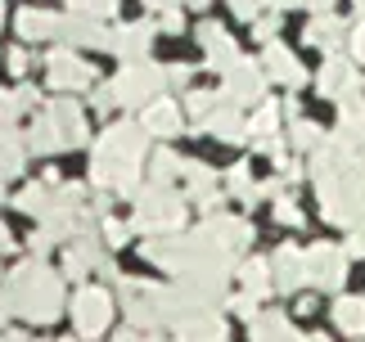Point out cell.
Returning a JSON list of instances; mask_svg holds the SVG:
<instances>
[{"mask_svg": "<svg viewBox=\"0 0 365 342\" xmlns=\"http://www.w3.org/2000/svg\"><path fill=\"white\" fill-rule=\"evenodd\" d=\"M352 5H356V14H361V19H365V0H352Z\"/></svg>", "mask_w": 365, "mask_h": 342, "instance_id": "9f6ffc18", "label": "cell"}, {"mask_svg": "<svg viewBox=\"0 0 365 342\" xmlns=\"http://www.w3.org/2000/svg\"><path fill=\"white\" fill-rule=\"evenodd\" d=\"M167 86H172V90H185V86H190V68H185V63L167 68Z\"/></svg>", "mask_w": 365, "mask_h": 342, "instance_id": "ee69618b", "label": "cell"}, {"mask_svg": "<svg viewBox=\"0 0 365 342\" xmlns=\"http://www.w3.org/2000/svg\"><path fill=\"white\" fill-rule=\"evenodd\" d=\"M167 86V73L163 68H153L145 59H135V63H126L122 73L113 77V95H118V104H153L158 99V90Z\"/></svg>", "mask_w": 365, "mask_h": 342, "instance_id": "ba28073f", "label": "cell"}, {"mask_svg": "<svg viewBox=\"0 0 365 342\" xmlns=\"http://www.w3.org/2000/svg\"><path fill=\"white\" fill-rule=\"evenodd\" d=\"M63 297H68L63 293V275L50 270L41 256L19 261L5 279H0V306H5L9 316L27 320V324H54L63 316Z\"/></svg>", "mask_w": 365, "mask_h": 342, "instance_id": "277c9868", "label": "cell"}, {"mask_svg": "<svg viewBox=\"0 0 365 342\" xmlns=\"http://www.w3.org/2000/svg\"><path fill=\"white\" fill-rule=\"evenodd\" d=\"M68 9L73 14H86V19H113L118 14V0H68Z\"/></svg>", "mask_w": 365, "mask_h": 342, "instance_id": "d590c367", "label": "cell"}, {"mask_svg": "<svg viewBox=\"0 0 365 342\" xmlns=\"http://www.w3.org/2000/svg\"><path fill=\"white\" fill-rule=\"evenodd\" d=\"M113 293L100 289V284H81V289L73 293V302H68V311H73V324H77V338H100L108 324H113Z\"/></svg>", "mask_w": 365, "mask_h": 342, "instance_id": "8992f818", "label": "cell"}, {"mask_svg": "<svg viewBox=\"0 0 365 342\" xmlns=\"http://www.w3.org/2000/svg\"><path fill=\"white\" fill-rule=\"evenodd\" d=\"M86 275H104V279L118 275L113 261H108V252H104V244H100V234L73 239V244L63 248V279L68 284H86Z\"/></svg>", "mask_w": 365, "mask_h": 342, "instance_id": "52a82bcc", "label": "cell"}, {"mask_svg": "<svg viewBox=\"0 0 365 342\" xmlns=\"http://www.w3.org/2000/svg\"><path fill=\"white\" fill-rule=\"evenodd\" d=\"M217 104H221V90H190V99H185L190 122H194V126H203V122L217 113Z\"/></svg>", "mask_w": 365, "mask_h": 342, "instance_id": "836d02e7", "label": "cell"}, {"mask_svg": "<svg viewBox=\"0 0 365 342\" xmlns=\"http://www.w3.org/2000/svg\"><path fill=\"white\" fill-rule=\"evenodd\" d=\"M207 230H212L230 252H240V248L252 244V221L248 217H212V221H207Z\"/></svg>", "mask_w": 365, "mask_h": 342, "instance_id": "4316f807", "label": "cell"}, {"mask_svg": "<svg viewBox=\"0 0 365 342\" xmlns=\"http://www.w3.org/2000/svg\"><path fill=\"white\" fill-rule=\"evenodd\" d=\"M0 23H5V0H0Z\"/></svg>", "mask_w": 365, "mask_h": 342, "instance_id": "680465c9", "label": "cell"}, {"mask_svg": "<svg viewBox=\"0 0 365 342\" xmlns=\"http://www.w3.org/2000/svg\"><path fill=\"white\" fill-rule=\"evenodd\" d=\"M266 5H271V0H230V9L240 14V19H248V23H257Z\"/></svg>", "mask_w": 365, "mask_h": 342, "instance_id": "f35d334b", "label": "cell"}, {"mask_svg": "<svg viewBox=\"0 0 365 342\" xmlns=\"http://www.w3.org/2000/svg\"><path fill=\"white\" fill-rule=\"evenodd\" d=\"M275 32H279V14H262V19L252 23V36H257L262 46H271V41H275Z\"/></svg>", "mask_w": 365, "mask_h": 342, "instance_id": "74e56055", "label": "cell"}, {"mask_svg": "<svg viewBox=\"0 0 365 342\" xmlns=\"http://www.w3.org/2000/svg\"><path fill=\"white\" fill-rule=\"evenodd\" d=\"M5 252H14V234H9V225L0 221V256H5Z\"/></svg>", "mask_w": 365, "mask_h": 342, "instance_id": "f907efd6", "label": "cell"}, {"mask_svg": "<svg viewBox=\"0 0 365 342\" xmlns=\"http://www.w3.org/2000/svg\"><path fill=\"white\" fill-rule=\"evenodd\" d=\"M149 131L140 122H113L104 126L100 140L91 149V180L95 190H104L108 198H135L140 176L149 171Z\"/></svg>", "mask_w": 365, "mask_h": 342, "instance_id": "7a4b0ae2", "label": "cell"}, {"mask_svg": "<svg viewBox=\"0 0 365 342\" xmlns=\"http://www.w3.org/2000/svg\"><path fill=\"white\" fill-rule=\"evenodd\" d=\"M289 140H293V145H298V149H320V145H325V135H320V126L316 122H307V118H293V126H289Z\"/></svg>", "mask_w": 365, "mask_h": 342, "instance_id": "e575fe53", "label": "cell"}, {"mask_svg": "<svg viewBox=\"0 0 365 342\" xmlns=\"http://www.w3.org/2000/svg\"><path fill=\"white\" fill-rule=\"evenodd\" d=\"M334 324L352 338H365V297H339L334 302Z\"/></svg>", "mask_w": 365, "mask_h": 342, "instance_id": "f1b7e54d", "label": "cell"}, {"mask_svg": "<svg viewBox=\"0 0 365 342\" xmlns=\"http://www.w3.org/2000/svg\"><path fill=\"white\" fill-rule=\"evenodd\" d=\"M46 81L54 86L59 95H73V90H86V86H95V73H91V63L81 59V54L73 50H50V59H46Z\"/></svg>", "mask_w": 365, "mask_h": 342, "instance_id": "9c48e42d", "label": "cell"}, {"mask_svg": "<svg viewBox=\"0 0 365 342\" xmlns=\"http://www.w3.org/2000/svg\"><path fill=\"white\" fill-rule=\"evenodd\" d=\"M5 320H9V311H5V306H0V329H5Z\"/></svg>", "mask_w": 365, "mask_h": 342, "instance_id": "6f0895ef", "label": "cell"}, {"mask_svg": "<svg viewBox=\"0 0 365 342\" xmlns=\"http://www.w3.org/2000/svg\"><path fill=\"white\" fill-rule=\"evenodd\" d=\"M149 46H153V23H122L113 32V41H108V50H113L118 59H126V63L145 59Z\"/></svg>", "mask_w": 365, "mask_h": 342, "instance_id": "ffe728a7", "label": "cell"}, {"mask_svg": "<svg viewBox=\"0 0 365 342\" xmlns=\"http://www.w3.org/2000/svg\"><path fill=\"white\" fill-rule=\"evenodd\" d=\"M100 234H104V248H122L126 239H131V225H126V221H113V217H104V221H100Z\"/></svg>", "mask_w": 365, "mask_h": 342, "instance_id": "8d00e7d4", "label": "cell"}, {"mask_svg": "<svg viewBox=\"0 0 365 342\" xmlns=\"http://www.w3.org/2000/svg\"><path fill=\"white\" fill-rule=\"evenodd\" d=\"M59 36L63 46H81V50H108V41H113V32H104V23L86 19V14H68L59 23Z\"/></svg>", "mask_w": 365, "mask_h": 342, "instance_id": "5bb4252c", "label": "cell"}, {"mask_svg": "<svg viewBox=\"0 0 365 342\" xmlns=\"http://www.w3.org/2000/svg\"><path fill=\"white\" fill-rule=\"evenodd\" d=\"M19 36L27 41V46H32V41H50V36H59V14H50V9H23L19 19Z\"/></svg>", "mask_w": 365, "mask_h": 342, "instance_id": "d4e9b609", "label": "cell"}, {"mask_svg": "<svg viewBox=\"0 0 365 342\" xmlns=\"http://www.w3.org/2000/svg\"><path fill=\"white\" fill-rule=\"evenodd\" d=\"M180 108L172 104V99H153V104H145L140 108V126H145L149 135H158V140H172L176 131H180Z\"/></svg>", "mask_w": 365, "mask_h": 342, "instance_id": "7402d4cb", "label": "cell"}, {"mask_svg": "<svg viewBox=\"0 0 365 342\" xmlns=\"http://www.w3.org/2000/svg\"><path fill=\"white\" fill-rule=\"evenodd\" d=\"M262 68H266V77H271V81L289 86V90H298V86L307 81L302 63H298V54H293L289 46H279V41H271V46L262 50Z\"/></svg>", "mask_w": 365, "mask_h": 342, "instance_id": "2e32d148", "label": "cell"}, {"mask_svg": "<svg viewBox=\"0 0 365 342\" xmlns=\"http://www.w3.org/2000/svg\"><path fill=\"white\" fill-rule=\"evenodd\" d=\"M185 194L194 207L203 212H217L221 207V190H217V171L203 167V162H185Z\"/></svg>", "mask_w": 365, "mask_h": 342, "instance_id": "e0dca14e", "label": "cell"}, {"mask_svg": "<svg viewBox=\"0 0 365 342\" xmlns=\"http://www.w3.org/2000/svg\"><path fill=\"white\" fill-rule=\"evenodd\" d=\"M176 171H185V162H180L172 149H153V158H149V185H167V190H172Z\"/></svg>", "mask_w": 365, "mask_h": 342, "instance_id": "1f68e13d", "label": "cell"}, {"mask_svg": "<svg viewBox=\"0 0 365 342\" xmlns=\"http://www.w3.org/2000/svg\"><path fill=\"white\" fill-rule=\"evenodd\" d=\"M23 162H27V135L14 131V122H0V185L19 176Z\"/></svg>", "mask_w": 365, "mask_h": 342, "instance_id": "603a6c76", "label": "cell"}, {"mask_svg": "<svg viewBox=\"0 0 365 342\" xmlns=\"http://www.w3.org/2000/svg\"><path fill=\"white\" fill-rule=\"evenodd\" d=\"M275 221H284V225H302V207L293 203V198H279V203H275Z\"/></svg>", "mask_w": 365, "mask_h": 342, "instance_id": "60d3db41", "label": "cell"}, {"mask_svg": "<svg viewBox=\"0 0 365 342\" xmlns=\"http://www.w3.org/2000/svg\"><path fill=\"white\" fill-rule=\"evenodd\" d=\"M203 131H207V135H217L221 145H240V140H248V113L221 95V104H217L212 118L203 122Z\"/></svg>", "mask_w": 365, "mask_h": 342, "instance_id": "9a60e30c", "label": "cell"}, {"mask_svg": "<svg viewBox=\"0 0 365 342\" xmlns=\"http://www.w3.org/2000/svg\"><path fill=\"white\" fill-rule=\"evenodd\" d=\"M221 95H226L230 104H240V108L262 104V95H266V68H262V63L240 59L226 77H221Z\"/></svg>", "mask_w": 365, "mask_h": 342, "instance_id": "8fae6325", "label": "cell"}, {"mask_svg": "<svg viewBox=\"0 0 365 342\" xmlns=\"http://www.w3.org/2000/svg\"><path fill=\"white\" fill-rule=\"evenodd\" d=\"M91 104H95V108H100V113H108V108H118V95H113V81H104V86H100V90H95V99H91Z\"/></svg>", "mask_w": 365, "mask_h": 342, "instance_id": "b9f144b4", "label": "cell"}, {"mask_svg": "<svg viewBox=\"0 0 365 342\" xmlns=\"http://www.w3.org/2000/svg\"><path fill=\"white\" fill-rule=\"evenodd\" d=\"M307 5H312L316 14H334V0H307Z\"/></svg>", "mask_w": 365, "mask_h": 342, "instance_id": "816d5d0a", "label": "cell"}, {"mask_svg": "<svg viewBox=\"0 0 365 342\" xmlns=\"http://www.w3.org/2000/svg\"><path fill=\"white\" fill-rule=\"evenodd\" d=\"M352 59H356V63H365V23H361V27H352Z\"/></svg>", "mask_w": 365, "mask_h": 342, "instance_id": "7dc6e473", "label": "cell"}, {"mask_svg": "<svg viewBox=\"0 0 365 342\" xmlns=\"http://www.w3.org/2000/svg\"><path fill=\"white\" fill-rule=\"evenodd\" d=\"M5 63H9V73H14V77H23V73H27V54H23V50H9V54H5Z\"/></svg>", "mask_w": 365, "mask_h": 342, "instance_id": "bcb514c9", "label": "cell"}, {"mask_svg": "<svg viewBox=\"0 0 365 342\" xmlns=\"http://www.w3.org/2000/svg\"><path fill=\"white\" fill-rule=\"evenodd\" d=\"M185 225V198L167 185H140L135 190V212H131V230L145 239L176 234Z\"/></svg>", "mask_w": 365, "mask_h": 342, "instance_id": "5b68a950", "label": "cell"}, {"mask_svg": "<svg viewBox=\"0 0 365 342\" xmlns=\"http://www.w3.org/2000/svg\"><path fill=\"white\" fill-rule=\"evenodd\" d=\"M59 149H63V140H59V131H54V122L50 118H36L32 131H27V153L50 158V153H59Z\"/></svg>", "mask_w": 365, "mask_h": 342, "instance_id": "f546056e", "label": "cell"}, {"mask_svg": "<svg viewBox=\"0 0 365 342\" xmlns=\"http://www.w3.org/2000/svg\"><path fill=\"white\" fill-rule=\"evenodd\" d=\"M312 176H316V194L320 207L334 225L365 234V153H352L343 145L325 140L312 153Z\"/></svg>", "mask_w": 365, "mask_h": 342, "instance_id": "6da1fadb", "label": "cell"}, {"mask_svg": "<svg viewBox=\"0 0 365 342\" xmlns=\"http://www.w3.org/2000/svg\"><path fill=\"white\" fill-rule=\"evenodd\" d=\"M158 23H163V32H180V23H185V14H180L176 5H167V9H163V19H158Z\"/></svg>", "mask_w": 365, "mask_h": 342, "instance_id": "f6af8a7d", "label": "cell"}, {"mask_svg": "<svg viewBox=\"0 0 365 342\" xmlns=\"http://www.w3.org/2000/svg\"><path fill=\"white\" fill-rule=\"evenodd\" d=\"M46 118L54 122V131H59V140H63V149H77L81 140H86V118H81V108L73 104V99H54L50 104V113Z\"/></svg>", "mask_w": 365, "mask_h": 342, "instance_id": "d6986e66", "label": "cell"}, {"mask_svg": "<svg viewBox=\"0 0 365 342\" xmlns=\"http://www.w3.org/2000/svg\"><path fill=\"white\" fill-rule=\"evenodd\" d=\"M19 95H9V90H0V122H14V118H19Z\"/></svg>", "mask_w": 365, "mask_h": 342, "instance_id": "7bdbcfd3", "label": "cell"}, {"mask_svg": "<svg viewBox=\"0 0 365 342\" xmlns=\"http://www.w3.org/2000/svg\"><path fill=\"white\" fill-rule=\"evenodd\" d=\"M271 5H275L279 14H284V9H293V5H307V0H271Z\"/></svg>", "mask_w": 365, "mask_h": 342, "instance_id": "f5cc1de1", "label": "cell"}, {"mask_svg": "<svg viewBox=\"0 0 365 342\" xmlns=\"http://www.w3.org/2000/svg\"><path fill=\"white\" fill-rule=\"evenodd\" d=\"M50 194H54V185H27V190L14 194V203H19V212H27V217H46V207H50Z\"/></svg>", "mask_w": 365, "mask_h": 342, "instance_id": "d6a6232c", "label": "cell"}, {"mask_svg": "<svg viewBox=\"0 0 365 342\" xmlns=\"http://www.w3.org/2000/svg\"><path fill=\"white\" fill-rule=\"evenodd\" d=\"M14 95H19V108H36L41 104V95L32 90V86H23V90H14Z\"/></svg>", "mask_w": 365, "mask_h": 342, "instance_id": "681fc988", "label": "cell"}, {"mask_svg": "<svg viewBox=\"0 0 365 342\" xmlns=\"http://www.w3.org/2000/svg\"><path fill=\"white\" fill-rule=\"evenodd\" d=\"M230 306H235V316H240V320H257L262 316V311H257V297H248V293H240V297H230Z\"/></svg>", "mask_w": 365, "mask_h": 342, "instance_id": "ab89813d", "label": "cell"}, {"mask_svg": "<svg viewBox=\"0 0 365 342\" xmlns=\"http://www.w3.org/2000/svg\"><path fill=\"white\" fill-rule=\"evenodd\" d=\"M252 342H307L284 316H257L252 320Z\"/></svg>", "mask_w": 365, "mask_h": 342, "instance_id": "83f0119b", "label": "cell"}, {"mask_svg": "<svg viewBox=\"0 0 365 342\" xmlns=\"http://www.w3.org/2000/svg\"><path fill=\"white\" fill-rule=\"evenodd\" d=\"M307 284H316V289H339L343 275H347V248L339 244H316V248H307Z\"/></svg>", "mask_w": 365, "mask_h": 342, "instance_id": "30bf717a", "label": "cell"}, {"mask_svg": "<svg viewBox=\"0 0 365 342\" xmlns=\"http://www.w3.org/2000/svg\"><path fill=\"white\" fill-rule=\"evenodd\" d=\"M145 256L153 266L172 270L176 279L185 275H217V279H230L240 261H235V252L221 244V239L207 230H190V234H158V239H145Z\"/></svg>", "mask_w": 365, "mask_h": 342, "instance_id": "3957f363", "label": "cell"}, {"mask_svg": "<svg viewBox=\"0 0 365 342\" xmlns=\"http://www.w3.org/2000/svg\"><path fill=\"white\" fill-rule=\"evenodd\" d=\"M271 275H275L279 293H298L307 284V256H302V248H279L271 256Z\"/></svg>", "mask_w": 365, "mask_h": 342, "instance_id": "44dd1931", "label": "cell"}, {"mask_svg": "<svg viewBox=\"0 0 365 342\" xmlns=\"http://www.w3.org/2000/svg\"><path fill=\"white\" fill-rule=\"evenodd\" d=\"M149 9H167V5H176V0H145Z\"/></svg>", "mask_w": 365, "mask_h": 342, "instance_id": "db71d44e", "label": "cell"}, {"mask_svg": "<svg viewBox=\"0 0 365 342\" xmlns=\"http://www.w3.org/2000/svg\"><path fill=\"white\" fill-rule=\"evenodd\" d=\"M307 41L320 46L325 54H339V46L347 41V23L339 19V14H316V19L307 23Z\"/></svg>", "mask_w": 365, "mask_h": 342, "instance_id": "cb8c5ba5", "label": "cell"}, {"mask_svg": "<svg viewBox=\"0 0 365 342\" xmlns=\"http://www.w3.org/2000/svg\"><path fill=\"white\" fill-rule=\"evenodd\" d=\"M172 333L176 342H226V320L217 311H190Z\"/></svg>", "mask_w": 365, "mask_h": 342, "instance_id": "ac0fdd59", "label": "cell"}, {"mask_svg": "<svg viewBox=\"0 0 365 342\" xmlns=\"http://www.w3.org/2000/svg\"><path fill=\"white\" fill-rule=\"evenodd\" d=\"M185 9H207V0H185Z\"/></svg>", "mask_w": 365, "mask_h": 342, "instance_id": "11a10c76", "label": "cell"}, {"mask_svg": "<svg viewBox=\"0 0 365 342\" xmlns=\"http://www.w3.org/2000/svg\"><path fill=\"white\" fill-rule=\"evenodd\" d=\"M316 90L325 95V99H339V104H361V77H356V68L339 59V54H329V63L320 68V77H316Z\"/></svg>", "mask_w": 365, "mask_h": 342, "instance_id": "7c38bea8", "label": "cell"}, {"mask_svg": "<svg viewBox=\"0 0 365 342\" xmlns=\"http://www.w3.org/2000/svg\"><path fill=\"white\" fill-rule=\"evenodd\" d=\"M226 190H230L235 198H240V203H244V207H248V203H257V198H262V185H257V180H252V171H248L244 162L226 171Z\"/></svg>", "mask_w": 365, "mask_h": 342, "instance_id": "4dcf8cb0", "label": "cell"}, {"mask_svg": "<svg viewBox=\"0 0 365 342\" xmlns=\"http://www.w3.org/2000/svg\"><path fill=\"white\" fill-rule=\"evenodd\" d=\"M63 342H77V338H63Z\"/></svg>", "mask_w": 365, "mask_h": 342, "instance_id": "91938a15", "label": "cell"}, {"mask_svg": "<svg viewBox=\"0 0 365 342\" xmlns=\"http://www.w3.org/2000/svg\"><path fill=\"white\" fill-rule=\"evenodd\" d=\"M50 244H54V239H50L46 230H36V234H32V244H27V248H32L36 256H46V252H50Z\"/></svg>", "mask_w": 365, "mask_h": 342, "instance_id": "c3c4849f", "label": "cell"}, {"mask_svg": "<svg viewBox=\"0 0 365 342\" xmlns=\"http://www.w3.org/2000/svg\"><path fill=\"white\" fill-rule=\"evenodd\" d=\"M235 275H240V284H244V293L248 297H262L275 289V275H271V261H262V256H248V261H240V270H235Z\"/></svg>", "mask_w": 365, "mask_h": 342, "instance_id": "484cf974", "label": "cell"}, {"mask_svg": "<svg viewBox=\"0 0 365 342\" xmlns=\"http://www.w3.org/2000/svg\"><path fill=\"white\" fill-rule=\"evenodd\" d=\"M199 41H203V54H207V68H212V73L226 77L230 68L240 63V46L226 36V27H221V23H203L199 27Z\"/></svg>", "mask_w": 365, "mask_h": 342, "instance_id": "4fadbf2b", "label": "cell"}]
</instances>
